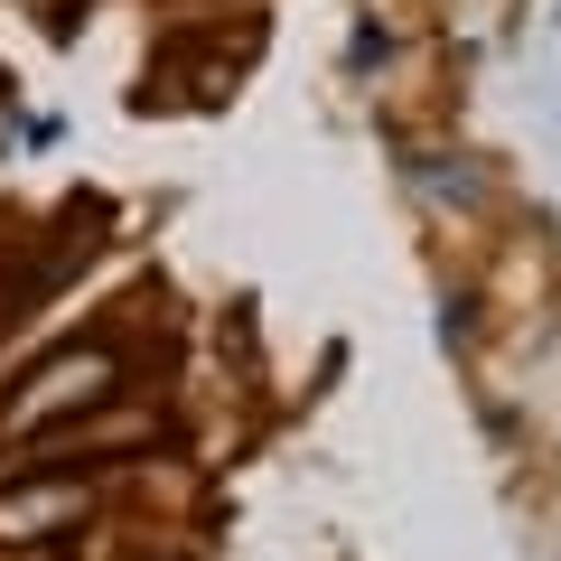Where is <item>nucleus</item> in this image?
Returning <instances> with one entry per match:
<instances>
[{
  "mask_svg": "<svg viewBox=\"0 0 561 561\" xmlns=\"http://www.w3.org/2000/svg\"><path fill=\"white\" fill-rule=\"evenodd\" d=\"M113 375H122L113 337H84V346H66V356H47L38 375L20 383V393L0 402V440H10V449H20V440H47V431H57V421L94 412V402L113 393Z\"/></svg>",
  "mask_w": 561,
  "mask_h": 561,
  "instance_id": "obj_1",
  "label": "nucleus"
},
{
  "mask_svg": "<svg viewBox=\"0 0 561 561\" xmlns=\"http://www.w3.org/2000/svg\"><path fill=\"white\" fill-rule=\"evenodd\" d=\"M103 515V496L76 468H20V486H0V552H28V542H66Z\"/></svg>",
  "mask_w": 561,
  "mask_h": 561,
  "instance_id": "obj_2",
  "label": "nucleus"
}]
</instances>
